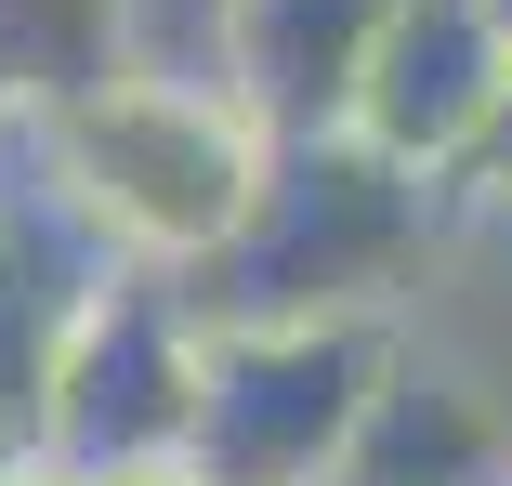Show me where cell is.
<instances>
[{"mask_svg": "<svg viewBox=\"0 0 512 486\" xmlns=\"http://www.w3.org/2000/svg\"><path fill=\"white\" fill-rule=\"evenodd\" d=\"M66 198L132 250H224L263 198V132L224 92H184V79L132 66V79L66 106Z\"/></svg>", "mask_w": 512, "mask_h": 486, "instance_id": "6da1fadb", "label": "cell"}]
</instances>
